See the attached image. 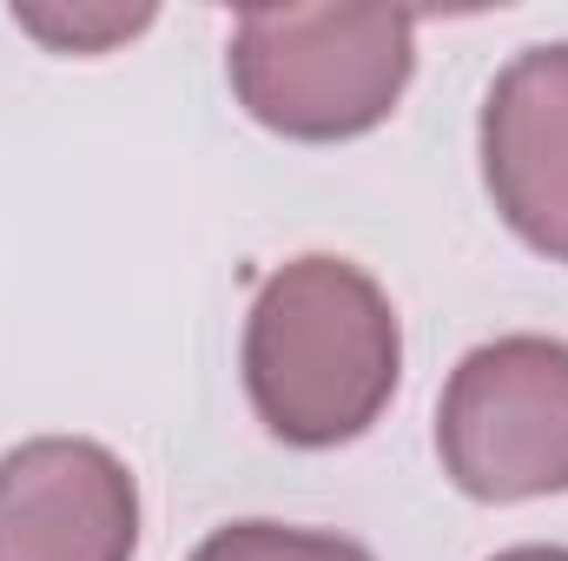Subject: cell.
Instances as JSON below:
<instances>
[{"label": "cell", "mask_w": 568, "mask_h": 561, "mask_svg": "<svg viewBox=\"0 0 568 561\" xmlns=\"http://www.w3.org/2000/svg\"><path fill=\"white\" fill-rule=\"evenodd\" d=\"M436 462L469 502L568 496V344L496 337L476 344L436 397Z\"/></svg>", "instance_id": "cell-3"}, {"label": "cell", "mask_w": 568, "mask_h": 561, "mask_svg": "<svg viewBox=\"0 0 568 561\" xmlns=\"http://www.w3.org/2000/svg\"><path fill=\"white\" fill-rule=\"evenodd\" d=\"M239 106L297 145L377 133L417 73V13L404 7H245L225 53Z\"/></svg>", "instance_id": "cell-2"}, {"label": "cell", "mask_w": 568, "mask_h": 561, "mask_svg": "<svg viewBox=\"0 0 568 561\" xmlns=\"http://www.w3.org/2000/svg\"><path fill=\"white\" fill-rule=\"evenodd\" d=\"M192 561H377L364 542L331 529H291V522H225L212 529Z\"/></svg>", "instance_id": "cell-6"}, {"label": "cell", "mask_w": 568, "mask_h": 561, "mask_svg": "<svg viewBox=\"0 0 568 561\" xmlns=\"http://www.w3.org/2000/svg\"><path fill=\"white\" fill-rule=\"evenodd\" d=\"M245 397L284 449H344L404 384V324L384 284L351 258L304 252L258 284L239 344Z\"/></svg>", "instance_id": "cell-1"}, {"label": "cell", "mask_w": 568, "mask_h": 561, "mask_svg": "<svg viewBox=\"0 0 568 561\" xmlns=\"http://www.w3.org/2000/svg\"><path fill=\"white\" fill-rule=\"evenodd\" d=\"M489 561H568V549H549V542H523V549H503Z\"/></svg>", "instance_id": "cell-8"}, {"label": "cell", "mask_w": 568, "mask_h": 561, "mask_svg": "<svg viewBox=\"0 0 568 561\" xmlns=\"http://www.w3.org/2000/svg\"><path fill=\"white\" fill-rule=\"evenodd\" d=\"M13 27L47 40L53 53H113L152 27V7H13Z\"/></svg>", "instance_id": "cell-7"}, {"label": "cell", "mask_w": 568, "mask_h": 561, "mask_svg": "<svg viewBox=\"0 0 568 561\" xmlns=\"http://www.w3.org/2000/svg\"><path fill=\"white\" fill-rule=\"evenodd\" d=\"M483 185L496 218L549 265H568V40L523 47L483 93Z\"/></svg>", "instance_id": "cell-5"}, {"label": "cell", "mask_w": 568, "mask_h": 561, "mask_svg": "<svg viewBox=\"0 0 568 561\" xmlns=\"http://www.w3.org/2000/svg\"><path fill=\"white\" fill-rule=\"evenodd\" d=\"M140 482L93 436H33L0 456V561H133Z\"/></svg>", "instance_id": "cell-4"}]
</instances>
